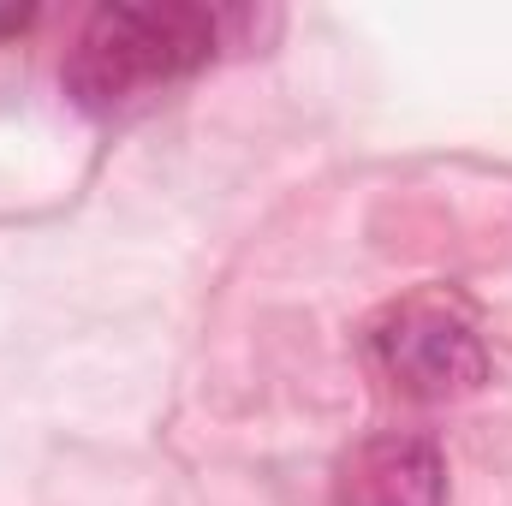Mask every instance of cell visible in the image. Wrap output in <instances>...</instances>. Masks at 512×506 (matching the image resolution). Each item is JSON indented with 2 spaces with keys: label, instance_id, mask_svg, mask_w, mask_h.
Segmentation results:
<instances>
[{
  "label": "cell",
  "instance_id": "cell-3",
  "mask_svg": "<svg viewBox=\"0 0 512 506\" xmlns=\"http://www.w3.org/2000/svg\"><path fill=\"white\" fill-rule=\"evenodd\" d=\"M334 506H447V459L429 435H370L334 465Z\"/></svg>",
  "mask_w": 512,
  "mask_h": 506
},
{
  "label": "cell",
  "instance_id": "cell-2",
  "mask_svg": "<svg viewBox=\"0 0 512 506\" xmlns=\"http://www.w3.org/2000/svg\"><path fill=\"white\" fill-rule=\"evenodd\" d=\"M370 358L411 399H459L489 376V352L471 316L447 298H405L370 328Z\"/></svg>",
  "mask_w": 512,
  "mask_h": 506
},
{
  "label": "cell",
  "instance_id": "cell-4",
  "mask_svg": "<svg viewBox=\"0 0 512 506\" xmlns=\"http://www.w3.org/2000/svg\"><path fill=\"white\" fill-rule=\"evenodd\" d=\"M36 24V6H0V36H24Z\"/></svg>",
  "mask_w": 512,
  "mask_h": 506
},
{
  "label": "cell",
  "instance_id": "cell-1",
  "mask_svg": "<svg viewBox=\"0 0 512 506\" xmlns=\"http://www.w3.org/2000/svg\"><path fill=\"white\" fill-rule=\"evenodd\" d=\"M215 48H221V18L209 6H191V0L102 6L78 30V48L66 60V96L90 114H114L143 90L203 72Z\"/></svg>",
  "mask_w": 512,
  "mask_h": 506
}]
</instances>
